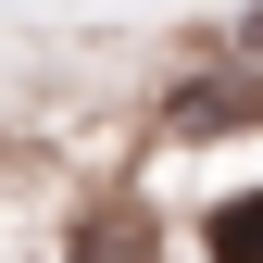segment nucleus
Wrapping results in <instances>:
<instances>
[{"instance_id":"nucleus-1","label":"nucleus","mask_w":263,"mask_h":263,"mask_svg":"<svg viewBox=\"0 0 263 263\" xmlns=\"http://www.w3.org/2000/svg\"><path fill=\"white\" fill-rule=\"evenodd\" d=\"M201 251H213V263H263V188H226L213 226H201Z\"/></svg>"},{"instance_id":"nucleus-2","label":"nucleus","mask_w":263,"mask_h":263,"mask_svg":"<svg viewBox=\"0 0 263 263\" xmlns=\"http://www.w3.org/2000/svg\"><path fill=\"white\" fill-rule=\"evenodd\" d=\"M76 263H138V226H125V213H88V238H76Z\"/></svg>"},{"instance_id":"nucleus-3","label":"nucleus","mask_w":263,"mask_h":263,"mask_svg":"<svg viewBox=\"0 0 263 263\" xmlns=\"http://www.w3.org/2000/svg\"><path fill=\"white\" fill-rule=\"evenodd\" d=\"M238 50H251V63H263V0H251V25H238Z\"/></svg>"}]
</instances>
